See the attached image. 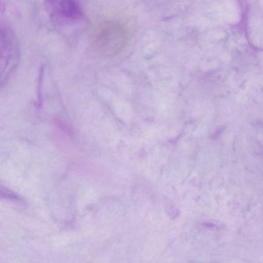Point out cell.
Masks as SVG:
<instances>
[{"label":"cell","mask_w":263,"mask_h":263,"mask_svg":"<svg viewBox=\"0 0 263 263\" xmlns=\"http://www.w3.org/2000/svg\"><path fill=\"white\" fill-rule=\"evenodd\" d=\"M127 35L124 27L114 21H107L98 26L92 36V45L99 53L107 57L119 53L125 47Z\"/></svg>","instance_id":"obj_1"},{"label":"cell","mask_w":263,"mask_h":263,"mask_svg":"<svg viewBox=\"0 0 263 263\" xmlns=\"http://www.w3.org/2000/svg\"><path fill=\"white\" fill-rule=\"evenodd\" d=\"M19 60V49L12 32L2 28L1 33V83L2 85L13 72Z\"/></svg>","instance_id":"obj_2"},{"label":"cell","mask_w":263,"mask_h":263,"mask_svg":"<svg viewBox=\"0 0 263 263\" xmlns=\"http://www.w3.org/2000/svg\"><path fill=\"white\" fill-rule=\"evenodd\" d=\"M46 6L53 21L59 24H68L82 18L83 14L80 6L71 1H50Z\"/></svg>","instance_id":"obj_3"}]
</instances>
